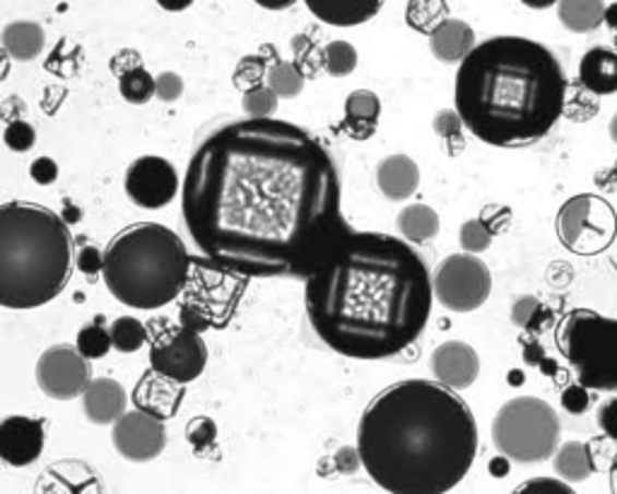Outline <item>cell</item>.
Instances as JSON below:
<instances>
[{
  "label": "cell",
  "instance_id": "cell-36",
  "mask_svg": "<svg viewBox=\"0 0 617 494\" xmlns=\"http://www.w3.org/2000/svg\"><path fill=\"white\" fill-rule=\"evenodd\" d=\"M5 145L13 150V152H27L34 148V140H37V131H34V126L27 121H10L5 126V133H3Z\"/></svg>",
  "mask_w": 617,
  "mask_h": 494
},
{
  "label": "cell",
  "instance_id": "cell-51",
  "mask_svg": "<svg viewBox=\"0 0 617 494\" xmlns=\"http://www.w3.org/2000/svg\"><path fill=\"white\" fill-rule=\"evenodd\" d=\"M493 470H495V478H505L507 475V463L502 461V458H497V461H493Z\"/></svg>",
  "mask_w": 617,
  "mask_h": 494
},
{
  "label": "cell",
  "instance_id": "cell-1",
  "mask_svg": "<svg viewBox=\"0 0 617 494\" xmlns=\"http://www.w3.org/2000/svg\"><path fill=\"white\" fill-rule=\"evenodd\" d=\"M335 162L305 128L277 119L217 126L183 176L181 215L215 266L249 278H307L351 230Z\"/></svg>",
  "mask_w": 617,
  "mask_h": 494
},
{
  "label": "cell",
  "instance_id": "cell-24",
  "mask_svg": "<svg viewBox=\"0 0 617 494\" xmlns=\"http://www.w3.org/2000/svg\"><path fill=\"white\" fill-rule=\"evenodd\" d=\"M44 30L37 22L29 20H17L5 25L3 34H0V46L3 51L13 58V61H34L44 51Z\"/></svg>",
  "mask_w": 617,
  "mask_h": 494
},
{
  "label": "cell",
  "instance_id": "cell-30",
  "mask_svg": "<svg viewBox=\"0 0 617 494\" xmlns=\"http://www.w3.org/2000/svg\"><path fill=\"white\" fill-rule=\"evenodd\" d=\"M447 0H411L405 10V20L413 30L432 34L439 22L447 20Z\"/></svg>",
  "mask_w": 617,
  "mask_h": 494
},
{
  "label": "cell",
  "instance_id": "cell-27",
  "mask_svg": "<svg viewBox=\"0 0 617 494\" xmlns=\"http://www.w3.org/2000/svg\"><path fill=\"white\" fill-rule=\"evenodd\" d=\"M399 232L401 237L413 244H425L437 237L439 232V215L429 205H407L399 215Z\"/></svg>",
  "mask_w": 617,
  "mask_h": 494
},
{
  "label": "cell",
  "instance_id": "cell-9",
  "mask_svg": "<svg viewBox=\"0 0 617 494\" xmlns=\"http://www.w3.org/2000/svg\"><path fill=\"white\" fill-rule=\"evenodd\" d=\"M557 237L567 251L577 256H598L608 251L617 237V213L596 193L572 196L555 220Z\"/></svg>",
  "mask_w": 617,
  "mask_h": 494
},
{
  "label": "cell",
  "instance_id": "cell-31",
  "mask_svg": "<svg viewBox=\"0 0 617 494\" xmlns=\"http://www.w3.org/2000/svg\"><path fill=\"white\" fill-rule=\"evenodd\" d=\"M265 82L275 90V94L281 99H295L297 94L305 90V73H301V68L297 63L277 61L268 68Z\"/></svg>",
  "mask_w": 617,
  "mask_h": 494
},
{
  "label": "cell",
  "instance_id": "cell-10",
  "mask_svg": "<svg viewBox=\"0 0 617 494\" xmlns=\"http://www.w3.org/2000/svg\"><path fill=\"white\" fill-rule=\"evenodd\" d=\"M435 297L447 309L468 314L480 309L493 292V275L475 254H453L439 263L432 278Z\"/></svg>",
  "mask_w": 617,
  "mask_h": 494
},
{
  "label": "cell",
  "instance_id": "cell-38",
  "mask_svg": "<svg viewBox=\"0 0 617 494\" xmlns=\"http://www.w3.org/2000/svg\"><path fill=\"white\" fill-rule=\"evenodd\" d=\"M186 434H189V442L195 446V451H205L207 444L215 442L217 430L211 417H195Z\"/></svg>",
  "mask_w": 617,
  "mask_h": 494
},
{
  "label": "cell",
  "instance_id": "cell-50",
  "mask_svg": "<svg viewBox=\"0 0 617 494\" xmlns=\"http://www.w3.org/2000/svg\"><path fill=\"white\" fill-rule=\"evenodd\" d=\"M521 3L533 8V10H547V8H553L555 3H560V0H521Z\"/></svg>",
  "mask_w": 617,
  "mask_h": 494
},
{
  "label": "cell",
  "instance_id": "cell-18",
  "mask_svg": "<svg viewBox=\"0 0 617 494\" xmlns=\"http://www.w3.org/2000/svg\"><path fill=\"white\" fill-rule=\"evenodd\" d=\"M80 398L87 420L95 425H111L126 413L128 405L126 388L114 379H92Z\"/></svg>",
  "mask_w": 617,
  "mask_h": 494
},
{
  "label": "cell",
  "instance_id": "cell-48",
  "mask_svg": "<svg viewBox=\"0 0 617 494\" xmlns=\"http://www.w3.org/2000/svg\"><path fill=\"white\" fill-rule=\"evenodd\" d=\"M256 5H261L263 10H287V8H293L297 0H253Z\"/></svg>",
  "mask_w": 617,
  "mask_h": 494
},
{
  "label": "cell",
  "instance_id": "cell-7",
  "mask_svg": "<svg viewBox=\"0 0 617 494\" xmlns=\"http://www.w3.org/2000/svg\"><path fill=\"white\" fill-rule=\"evenodd\" d=\"M555 340L579 384L617 393V319L591 309H572L557 326Z\"/></svg>",
  "mask_w": 617,
  "mask_h": 494
},
{
  "label": "cell",
  "instance_id": "cell-32",
  "mask_svg": "<svg viewBox=\"0 0 617 494\" xmlns=\"http://www.w3.org/2000/svg\"><path fill=\"white\" fill-rule=\"evenodd\" d=\"M80 355L87 360H102L107 357V352L114 348L111 345V333L109 328L102 326V316H97L95 324H90L85 328H80L78 333V345Z\"/></svg>",
  "mask_w": 617,
  "mask_h": 494
},
{
  "label": "cell",
  "instance_id": "cell-55",
  "mask_svg": "<svg viewBox=\"0 0 617 494\" xmlns=\"http://www.w3.org/2000/svg\"><path fill=\"white\" fill-rule=\"evenodd\" d=\"M615 176H617V162H615Z\"/></svg>",
  "mask_w": 617,
  "mask_h": 494
},
{
  "label": "cell",
  "instance_id": "cell-16",
  "mask_svg": "<svg viewBox=\"0 0 617 494\" xmlns=\"http://www.w3.org/2000/svg\"><path fill=\"white\" fill-rule=\"evenodd\" d=\"M432 372L437 381L453 388V391H463L480 376V357L461 340H449L432 352Z\"/></svg>",
  "mask_w": 617,
  "mask_h": 494
},
{
  "label": "cell",
  "instance_id": "cell-33",
  "mask_svg": "<svg viewBox=\"0 0 617 494\" xmlns=\"http://www.w3.org/2000/svg\"><path fill=\"white\" fill-rule=\"evenodd\" d=\"M323 68L333 78L351 75L357 68V49L351 42H331L323 49Z\"/></svg>",
  "mask_w": 617,
  "mask_h": 494
},
{
  "label": "cell",
  "instance_id": "cell-3",
  "mask_svg": "<svg viewBox=\"0 0 617 494\" xmlns=\"http://www.w3.org/2000/svg\"><path fill=\"white\" fill-rule=\"evenodd\" d=\"M357 454L381 490L444 494L468 475L477 454V425L453 388L407 379L383 388L367 405Z\"/></svg>",
  "mask_w": 617,
  "mask_h": 494
},
{
  "label": "cell",
  "instance_id": "cell-52",
  "mask_svg": "<svg viewBox=\"0 0 617 494\" xmlns=\"http://www.w3.org/2000/svg\"><path fill=\"white\" fill-rule=\"evenodd\" d=\"M610 485H613V492H617V456L610 466Z\"/></svg>",
  "mask_w": 617,
  "mask_h": 494
},
{
  "label": "cell",
  "instance_id": "cell-37",
  "mask_svg": "<svg viewBox=\"0 0 617 494\" xmlns=\"http://www.w3.org/2000/svg\"><path fill=\"white\" fill-rule=\"evenodd\" d=\"M268 75V68H265V61L259 56H249V58H244V61L239 63V70H237V85L239 90H251L256 85H261L263 78Z\"/></svg>",
  "mask_w": 617,
  "mask_h": 494
},
{
  "label": "cell",
  "instance_id": "cell-54",
  "mask_svg": "<svg viewBox=\"0 0 617 494\" xmlns=\"http://www.w3.org/2000/svg\"><path fill=\"white\" fill-rule=\"evenodd\" d=\"M615 49H617V34H615Z\"/></svg>",
  "mask_w": 617,
  "mask_h": 494
},
{
  "label": "cell",
  "instance_id": "cell-20",
  "mask_svg": "<svg viewBox=\"0 0 617 494\" xmlns=\"http://www.w3.org/2000/svg\"><path fill=\"white\" fill-rule=\"evenodd\" d=\"M379 191L393 203L407 201L420 186V169L407 155H391L381 160L377 169Z\"/></svg>",
  "mask_w": 617,
  "mask_h": 494
},
{
  "label": "cell",
  "instance_id": "cell-21",
  "mask_svg": "<svg viewBox=\"0 0 617 494\" xmlns=\"http://www.w3.org/2000/svg\"><path fill=\"white\" fill-rule=\"evenodd\" d=\"M475 46V32L463 20L447 17L429 34V49L441 63H461Z\"/></svg>",
  "mask_w": 617,
  "mask_h": 494
},
{
  "label": "cell",
  "instance_id": "cell-41",
  "mask_svg": "<svg viewBox=\"0 0 617 494\" xmlns=\"http://www.w3.org/2000/svg\"><path fill=\"white\" fill-rule=\"evenodd\" d=\"M183 94V80L177 73H162L155 78V97L162 102H179Z\"/></svg>",
  "mask_w": 617,
  "mask_h": 494
},
{
  "label": "cell",
  "instance_id": "cell-19",
  "mask_svg": "<svg viewBox=\"0 0 617 494\" xmlns=\"http://www.w3.org/2000/svg\"><path fill=\"white\" fill-rule=\"evenodd\" d=\"M309 13L331 27H357L379 15L383 0H305Z\"/></svg>",
  "mask_w": 617,
  "mask_h": 494
},
{
  "label": "cell",
  "instance_id": "cell-11",
  "mask_svg": "<svg viewBox=\"0 0 617 494\" xmlns=\"http://www.w3.org/2000/svg\"><path fill=\"white\" fill-rule=\"evenodd\" d=\"M207 364V345L195 328H167L150 345V367L179 384H191Z\"/></svg>",
  "mask_w": 617,
  "mask_h": 494
},
{
  "label": "cell",
  "instance_id": "cell-53",
  "mask_svg": "<svg viewBox=\"0 0 617 494\" xmlns=\"http://www.w3.org/2000/svg\"><path fill=\"white\" fill-rule=\"evenodd\" d=\"M610 138L617 143V114L610 119Z\"/></svg>",
  "mask_w": 617,
  "mask_h": 494
},
{
  "label": "cell",
  "instance_id": "cell-4",
  "mask_svg": "<svg viewBox=\"0 0 617 494\" xmlns=\"http://www.w3.org/2000/svg\"><path fill=\"white\" fill-rule=\"evenodd\" d=\"M567 78L547 46L526 37L477 44L456 73L463 126L493 148H529L560 121Z\"/></svg>",
  "mask_w": 617,
  "mask_h": 494
},
{
  "label": "cell",
  "instance_id": "cell-25",
  "mask_svg": "<svg viewBox=\"0 0 617 494\" xmlns=\"http://www.w3.org/2000/svg\"><path fill=\"white\" fill-rule=\"evenodd\" d=\"M553 466L555 473H560V478L567 482H584L596 470L591 449L581 442H567L565 446H560V451H555Z\"/></svg>",
  "mask_w": 617,
  "mask_h": 494
},
{
  "label": "cell",
  "instance_id": "cell-49",
  "mask_svg": "<svg viewBox=\"0 0 617 494\" xmlns=\"http://www.w3.org/2000/svg\"><path fill=\"white\" fill-rule=\"evenodd\" d=\"M603 22H605V25H608L610 30H615V32H617V3H613V5L605 8Z\"/></svg>",
  "mask_w": 617,
  "mask_h": 494
},
{
  "label": "cell",
  "instance_id": "cell-2",
  "mask_svg": "<svg viewBox=\"0 0 617 494\" xmlns=\"http://www.w3.org/2000/svg\"><path fill=\"white\" fill-rule=\"evenodd\" d=\"M305 280L313 333L351 360L395 357L432 314L427 263L391 234L347 230Z\"/></svg>",
  "mask_w": 617,
  "mask_h": 494
},
{
  "label": "cell",
  "instance_id": "cell-39",
  "mask_svg": "<svg viewBox=\"0 0 617 494\" xmlns=\"http://www.w3.org/2000/svg\"><path fill=\"white\" fill-rule=\"evenodd\" d=\"M517 492L526 494H572L567 480H550V478H533L517 487Z\"/></svg>",
  "mask_w": 617,
  "mask_h": 494
},
{
  "label": "cell",
  "instance_id": "cell-8",
  "mask_svg": "<svg viewBox=\"0 0 617 494\" xmlns=\"http://www.w3.org/2000/svg\"><path fill=\"white\" fill-rule=\"evenodd\" d=\"M560 415L541 398L523 396L505 403L493 420V444L509 461L543 463L560 446Z\"/></svg>",
  "mask_w": 617,
  "mask_h": 494
},
{
  "label": "cell",
  "instance_id": "cell-13",
  "mask_svg": "<svg viewBox=\"0 0 617 494\" xmlns=\"http://www.w3.org/2000/svg\"><path fill=\"white\" fill-rule=\"evenodd\" d=\"M126 193L138 208L159 210L179 193V174L165 157H138L126 172Z\"/></svg>",
  "mask_w": 617,
  "mask_h": 494
},
{
  "label": "cell",
  "instance_id": "cell-23",
  "mask_svg": "<svg viewBox=\"0 0 617 494\" xmlns=\"http://www.w3.org/2000/svg\"><path fill=\"white\" fill-rule=\"evenodd\" d=\"M379 116H381V99L377 94L369 90H357L345 99L343 131H347L353 138L365 140L377 131Z\"/></svg>",
  "mask_w": 617,
  "mask_h": 494
},
{
  "label": "cell",
  "instance_id": "cell-45",
  "mask_svg": "<svg viewBox=\"0 0 617 494\" xmlns=\"http://www.w3.org/2000/svg\"><path fill=\"white\" fill-rule=\"evenodd\" d=\"M29 176L39 186H51L58 179V164L51 157H37L32 162Z\"/></svg>",
  "mask_w": 617,
  "mask_h": 494
},
{
  "label": "cell",
  "instance_id": "cell-26",
  "mask_svg": "<svg viewBox=\"0 0 617 494\" xmlns=\"http://www.w3.org/2000/svg\"><path fill=\"white\" fill-rule=\"evenodd\" d=\"M560 22L574 34H589L603 25V0H560Z\"/></svg>",
  "mask_w": 617,
  "mask_h": 494
},
{
  "label": "cell",
  "instance_id": "cell-15",
  "mask_svg": "<svg viewBox=\"0 0 617 494\" xmlns=\"http://www.w3.org/2000/svg\"><path fill=\"white\" fill-rule=\"evenodd\" d=\"M44 422L27 415H10L0 422V461L25 468L44 451Z\"/></svg>",
  "mask_w": 617,
  "mask_h": 494
},
{
  "label": "cell",
  "instance_id": "cell-12",
  "mask_svg": "<svg viewBox=\"0 0 617 494\" xmlns=\"http://www.w3.org/2000/svg\"><path fill=\"white\" fill-rule=\"evenodd\" d=\"M92 381L90 360L73 345H54L37 362V384L54 401H73Z\"/></svg>",
  "mask_w": 617,
  "mask_h": 494
},
{
  "label": "cell",
  "instance_id": "cell-17",
  "mask_svg": "<svg viewBox=\"0 0 617 494\" xmlns=\"http://www.w3.org/2000/svg\"><path fill=\"white\" fill-rule=\"evenodd\" d=\"M183 384L169 379V376L159 372H147L135 386L133 401L138 410L155 415L159 420H169L177 415V410L183 401Z\"/></svg>",
  "mask_w": 617,
  "mask_h": 494
},
{
  "label": "cell",
  "instance_id": "cell-47",
  "mask_svg": "<svg viewBox=\"0 0 617 494\" xmlns=\"http://www.w3.org/2000/svg\"><path fill=\"white\" fill-rule=\"evenodd\" d=\"M159 8H165L167 13H183L186 8L193 5V0H157Z\"/></svg>",
  "mask_w": 617,
  "mask_h": 494
},
{
  "label": "cell",
  "instance_id": "cell-40",
  "mask_svg": "<svg viewBox=\"0 0 617 494\" xmlns=\"http://www.w3.org/2000/svg\"><path fill=\"white\" fill-rule=\"evenodd\" d=\"M461 128H463V121H461L459 111L444 109L435 116V131L444 140H451V143H459L461 140Z\"/></svg>",
  "mask_w": 617,
  "mask_h": 494
},
{
  "label": "cell",
  "instance_id": "cell-6",
  "mask_svg": "<svg viewBox=\"0 0 617 494\" xmlns=\"http://www.w3.org/2000/svg\"><path fill=\"white\" fill-rule=\"evenodd\" d=\"M189 273L191 256L179 234L157 222H143L111 239L102 278L114 299L153 311L179 297Z\"/></svg>",
  "mask_w": 617,
  "mask_h": 494
},
{
  "label": "cell",
  "instance_id": "cell-44",
  "mask_svg": "<svg viewBox=\"0 0 617 494\" xmlns=\"http://www.w3.org/2000/svg\"><path fill=\"white\" fill-rule=\"evenodd\" d=\"M541 309V302L531 297V294H526V297H519L514 302V307H511V321H514V326L519 328H526L529 321L533 319V314Z\"/></svg>",
  "mask_w": 617,
  "mask_h": 494
},
{
  "label": "cell",
  "instance_id": "cell-46",
  "mask_svg": "<svg viewBox=\"0 0 617 494\" xmlns=\"http://www.w3.org/2000/svg\"><path fill=\"white\" fill-rule=\"evenodd\" d=\"M598 427L608 434L610 439L617 442V398H610L598 408Z\"/></svg>",
  "mask_w": 617,
  "mask_h": 494
},
{
  "label": "cell",
  "instance_id": "cell-14",
  "mask_svg": "<svg viewBox=\"0 0 617 494\" xmlns=\"http://www.w3.org/2000/svg\"><path fill=\"white\" fill-rule=\"evenodd\" d=\"M111 442L126 461H153L167 446L165 420L150 415L145 410H131L114 422Z\"/></svg>",
  "mask_w": 617,
  "mask_h": 494
},
{
  "label": "cell",
  "instance_id": "cell-5",
  "mask_svg": "<svg viewBox=\"0 0 617 494\" xmlns=\"http://www.w3.org/2000/svg\"><path fill=\"white\" fill-rule=\"evenodd\" d=\"M71 275L73 234L61 215L27 201L0 205V307H44Z\"/></svg>",
  "mask_w": 617,
  "mask_h": 494
},
{
  "label": "cell",
  "instance_id": "cell-28",
  "mask_svg": "<svg viewBox=\"0 0 617 494\" xmlns=\"http://www.w3.org/2000/svg\"><path fill=\"white\" fill-rule=\"evenodd\" d=\"M119 92L128 104L143 107L155 97V78L143 66H133L119 73Z\"/></svg>",
  "mask_w": 617,
  "mask_h": 494
},
{
  "label": "cell",
  "instance_id": "cell-42",
  "mask_svg": "<svg viewBox=\"0 0 617 494\" xmlns=\"http://www.w3.org/2000/svg\"><path fill=\"white\" fill-rule=\"evenodd\" d=\"M562 408L567 413L572 415H581L586 413L589 408V391L584 384H574V386H567L565 393H562Z\"/></svg>",
  "mask_w": 617,
  "mask_h": 494
},
{
  "label": "cell",
  "instance_id": "cell-34",
  "mask_svg": "<svg viewBox=\"0 0 617 494\" xmlns=\"http://www.w3.org/2000/svg\"><path fill=\"white\" fill-rule=\"evenodd\" d=\"M277 94L268 85H256L251 90H244V111L249 114V119H271L273 111L277 109Z\"/></svg>",
  "mask_w": 617,
  "mask_h": 494
},
{
  "label": "cell",
  "instance_id": "cell-29",
  "mask_svg": "<svg viewBox=\"0 0 617 494\" xmlns=\"http://www.w3.org/2000/svg\"><path fill=\"white\" fill-rule=\"evenodd\" d=\"M109 333H111L114 350H119L121 355L138 352L147 340L145 324L133 319V316H119V319H114V324L109 326Z\"/></svg>",
  "mask_w": 617,
  "mask_h": 494
},
{
  "label": "cell",
  "instance_id": "cell-43",
  "mask_svg": "<svg viewBox=\"0 0 617 494\" xmlns=\"http://www.w3.org/2000/svg\"><path fill=\"white\" fill-rule=\"evenodd\" d=\"M78 268L80 273H85L87 278H95L104 270V254L97 246H83L78 254Z\"/></svg>",
  "mask_w": 617,
  "mask_h": 494
},
{
  "label": "cell",
  "instance_id": "cell-35",
  "mask_svg": "<svg viewBox=\"0 0 617 494\" xmlns=\"http://www.w3.org/2000/svg\"><path fill=\"white\" fill-rule=\"evenodd\" d=\"M459 237H461L463 251H468V254H483L490 249V244H493V234L490 230H487L483 220L463 222Z\"/></svg>",
  "mask_w": 617,
  "mask_h": 494
},
{
  "label": "cell",
  "instance_id": "cell-22",
  "mask_svg": "<svg viewBox=\"0 0 617 494\" xmlns=\"http://www.w3.org/2000/svg\"><path fill=\"white\" fill-rule=\"evenodd\" d=\"M579 78L593 94H615L617 92V51L596 46L589 49L579 63Z\"/></svg>",
  "mask_w": 617,
  "mask_h": 494
}]
</instances>
